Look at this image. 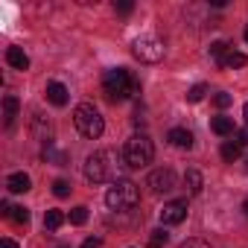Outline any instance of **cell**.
Returning a JSON list of instances; mask_svg holds the SVG:
<instances>
[{
  "label": "cell",
  "mask_w": 248,
  "mask_h": 248,
  "mask_svg": "<svg viewBox=\"0 0 248 248\" xmlns=\"http://www.w3.org/2000/svg\"><path fill=\"white\" fill-rule=\"evenodd\" d=\"M85 178L91 184H105L120 178V155L114 149H99L85 161Z\"/></svg>",
  "instance_id": "cell-1"
},
{
  "label": "cell",
  "mask_w": 248,
  "mask_h": 248,
  "mask_svg": "<svg viewBox=\"0 0 248 248\" xmlns=\"http://www.w3.org/2000/svg\"><path fill=\"white\" fill-rule=\"evenodd\" d=\"M140 91V82L126 70V67H114V70H105L102 76V93L111 99V102H123Z\"/></svg>",
  "instance_id": "cell-2"
},
{
  "label": "cell",
  "mask_w": 248,
  "mask_h": 248,
  "mask_svg": "<svg viewBox=\"0 0 248 248\" xmlns=\"http://www.w3.org/2000/svg\"><path fill=\"white\" fill-rule=\"evenodd\" d=\"M138 202H140V190H138V184L129 181V178H117V181L108 187V193H105V204H108L111 210H117V213L135 210Z\"/></svg>",
  "instance_id": "cell-3"
},
{
  "label": "cell",
  "mask_w": 248,
  "mask_h": 248,
  "mask_svg": "<svg viewBox=\"0 0 248 248\" xmlns=\"http://www.w3.org/2000/svg\"><path fill=\"white\" fill-rule=\"evenodd\" d=\"M152 158H155V143H152L149 135H132L126 140V146H123V161L132 170H140V167L152 164Z\"/></svg>",
  "instance_id": "cell-4"
},
{
  "label": "cell",
  "mask_w": 248,
  "mask_h": 248,
  "mask_svg": "<svg viewBox=\"0 0 248 248\" xmlns=\"http://www.w3.org/2000/svg\"><path fill=\"white\" fill-rule=\"evenodd\" d=\"M73 123H76L79 135L88 138V140H96V138H102V132H105V120H102V114H99L91 102H79V105H76Z\"/></svg>",
  "instance_id": "cell-5"
},
{
  "label": "cell",
  "mask_w": 248,
  "mask_h": 248,
  "mask_svg": "<svg viewBox=\"0 0 248 248\" xmlns=\"http://www.w3.org/2000/svg\"><path fill=\"white\" fill-rule=\"evenodd\" d=\"M132 53H135V59L146 62V64H155V62H161V59H164V44H161L158 38H152V35H143V38H138V41H135Z\"/></svg>",
  "instance_id": "cell-6"
},
{
  "label": "cell",
  "mask_w": 248,
  "mask_h": 248,
  "mask_svg": "<svg viewBox=\"0 0 248 248\" xmlns=\"http://www.w3.org/2000/svg\"><path fill=\"white\" fill-rule=\"evenodd\" d=\"M175 172L170 170V167H161V170H155L152 175H149V187H152V193L155 196H164V193H172L175 190Z\"/></svg>",
  "instance_id": "cell-7"
},
{
  "label": "cell",
  "mask_w": 248,
  "mask_h": 248,
  "mask_svg": "<svg viewBox=\"0 0 248 248\" xmlns=\"http://www.w3.org/2000/svg\"><path fill=\"white\" fill-rule=\"evenodd\" d=\"M184 219H187V202H184V199L164 204V210H161V225H181Z\"/></svg>",
  "instance_id": "cell-8"
},
{
  "label": "cell",
  "mask_w": 248,
  "mask_h": 248,
  "mask_svg": "<svg viewBox=\"0 0 248 248\" xmlns=\"http://www.w3.org/2000/svg\"><path fill=\"white\" fill-rule=\"evenodd\" d=\"M32 138L41 140V143H47V146H53V123L44 114H35L32 117Z\"/></svg>",
  "instance_id": "cell-9"
},
{
  "label": "cell",
  "mask_w": 248,
  "mask_h": 248,
  "mask_svg": "<svg viewBox=\"0 0 248 248\" xmlns=\"http://www.w3.org/2000/svg\"><path fill=\"white\" fill-rule=\"evenodd\" d=\"M0 210H3V216L12 219L15 225H24V228L30 225V210L27 207H12L9 202H3V204H0Z\"/></svg>",
  "instance_id": "cell-10"
},
{
  "label": "cell",
  "mask_w": 248,
  "mask_h": 248,
  "mask_svg": "<svg viewBox=\"0 0 248 248\" xmlns=\"http://www.w3.org/2000/svg\"><path fill=\"white\" fill-rule=\"evenodd\" d=\"M47 99L53 102V105H67V99H70V93H67V88L62 85V82H50L47 85Z\"/></svg>",
  "instance_id": "cell-11"
},
{
  "label": "cell",
  "mask_w": 248,
  "mask_h": 248,
  "mask_svg": "<svg viewBox=\"0 0 248 248\" xmlns=\"http://www.w3.org/2000/svg\"><path fill=\"white\" fill-rule=\"evenodd\" d=\"M30 187H32V181H30L27 172H12V175L6 178V190H9V193H27Z\"/></svg>",
  "instance_id": "cell-12"
},
{
  "label": "cell",
  "mask_w": 248,
  "mask_h": 248,
  "mask_svg": "<svg viewBox=\"0 0 248 248\" xmlns=\"http://www.w3.org/2000/svg\"><path fill=\"white\" fill-rule=\"evenodd\" d=\"M6 62H9V67H15V70H27V67H30V56H27L21 47H9V50H6Z\"/></svg>",
  "instance_id": "cell-13"
},
{
  "label": "cell",
  "mask_w": 248,
  "mask_h": 248,
  "mask_svg": "<svg viewBox=\"0 0 248 248\" xmlns=\"http://www.w3.org/2000/svg\"><path fill=\"white\" fill-rule=\"evenodd\" d=\"M167 140L172 146H178V149H190L193 146V132H187V129H170Z\"/></svg>",
  "instance_id": "cell-14"
},
{
  "label": "cell",
  "mask_w": 248,
  "mask_h": 248,
  "mask_svg": "<svg viewBox=\"0 0 248 248\" xmlns=\"http://www.w3.org/2000/svg\"><path fill=\"white\" fill-rule=\"evenodd\" d=\"M184 187H187L190 196H199V193L204 190V178H202V172H199V170H187V172H184Z\"/></svg>",
  "instance_id": "cell-15"
},
{
  "label": "cell",
  "mask_w": 248,
  "mask_h": 248,
  "mask_svg": "<svg viewBox=\"0 0 248 248\" xmlns=\"http://www.w3.org/2000/svg\"><path fill=\"white\" fill-rule=\"evenodd\" d=\"M18 108H21V102H18V96H3V123L6 126H12L15 123V117H18Z\"/></svg>",
  "instance_id": "cell-16"
},
{
  "label": "cell",
  "mask_w": 248,
  "mask_h": 248,
  "mask_svg": "<svg viewBox=\"0 0 248 248\" xmlns=\"http://www.w3.org/2000/svg\"><path fill=\"white\" fill-rule=\"evenodd\" d=\"M210 129H213L219 138H225V135L233 132V120H231V117H213V120H210Z\"/></svg>",
  "instance_id": "cell-17"
},
{
  "label": "cell",
  "mask_w": 248,
  "mask_h": 248,
  "mask_svg": "<svg viewBox=\"0 0 248 248\" xmlns=\"http://www.w3.org/2000/svg\"><path fill=\"white\" fill-rule=\"evenodd\" d=\"M245 64H248L245 53H236V50H231V53L225 56V62H222V67H231V70H236V67H245Z\"/></svg>",
  "instance_id": "cell-18"
},
{
  "label": "cell",
  "mask_w": 248,
  "mask_h": 248,
  "mask_svg": "<svg viewBox=\"0 0 248 248\" xmlns=\"http://www.w3.org/2000/svg\"><path fill=\"white\" fill-rule=\"evenodd\" d=\"M239 155H242V146H239V143H233V140H228V143H222V158H225L228 164H233V161H239Z\"/></svg>",
  "instance_id": "cell-19"
},
{
  "label": "cell",
  "mask_w": 248,
  "mask_h": 248,
  "mask_svg": "<svg viewBox=\"0 0 248 248\" xmlns=\"http://www.w3.org/2000/svg\"><path fill=\"white\" fill-rule=\"evenodd\" d=\"M62 222H64V213H62V210H47V213H44V228H47V231H59Z\"/></svg>",
  "instance_id": "cell-20"
},
{
  "label": "cell",
  "mask_w": 248,
  "mask_h": 248,
  "mask_svg": "<svg viewBox=\"0 0 248 248\" xmlns=\"http://www.w3.org/2000/svg\"><path fill=\"white\" fill-rule=\"evenodd\" d=\"M228 53H231V44H228V41H213V44H210V56H213L219 64L225 62V56H228Z\"/></svg>",
  "instance_id": "cell-21"
},
{
  "label": "cell",
  "mask_w": 248,
  "mask_h": 248,
  "mask_svg": "<svg viewBox=\"0 0 248 248\" xmlns=\"http://www.w3.org/2000/svg\"><path fill=\"white\" fill-rule=\"evenodd\" d=\"M167 242H170V233H167L164 228H158V231L149 233V248H164Z\"/></svg>",
  "instance_id": "cell-22"
},
{
  "label": "cell",
  "mask_w": 248,
  "mask_h": 248,
  "mask_svg": "<svg viewBox=\"0 0 248 248\" xmlns=\"http://www.w3.org/2000/svg\"><path fill=\"white\" fill-rule=\"evenodd\" d=\"M53 196H56V199H67V196H70V184H67L64 178H56V181H53Z\"/></svg>",
  "instance_id": "cell-23"
},
{
  "label": "cell",
  "mask_w": 248,
  "mask_h": 248,
  "mask_svg": "<svg viewBox=\"0 0 248 248\" xmlns=\"http://www.w3.org/2000/svg\"><path fill=\"white\" fill-rule=\"evenodd\" d=\"M85 222H88V207H85V204L73 207V210H70V225H85Z\"/></svg>",
  "instance_id": "cell-24"
},
{
  "label": "cell",
  "mask_w": 248,
  "mask_h": 248,
  "mask_svg": "<svg viewBox=\"0 0 248 248\" xmlns=\"http://www.w3.org/2000/svg\"><path fill=\"white\" fill-rule=\"evenodd\" d=\"M204 93H207V88H204V85H193V88L187 91V102H202V99H204Z\"/></svg>",
  "instance_id": "cell-25"
},
{
  "label": "cell",
  "mask_w": 248,
  "mask_h": 248,
  "mask_svg": "<svg viewBox=\"0 0 248 248\" xmlns=\"http://www.w3.org/2000/svg\"><path fill=\"white\" fill-rule=\"evenodd\" d=\"M44 161H53V164H59V167H64V161H67V155H64V152H53V146H47V149H44Z\"/></svg>",
  "instance_id": "cell-26"
},
{
  "label": "cell",
  "mask_w": 248,
  "mask_h": 248,
  "mask_svg": "<svg viewBox=\"0 0 248 248\" xmlns=\"http://www.w3.org/2000/svg\"><path fill=\"white\" fill-rule=\"evenodd\" d=\"M233 99H231V93H225V91H219V93H213V105L216 108H228Z\"/></svg>",
  "instance_id": "cell-27"
},
{
  "label": "cell",
  "mask_w": 248,
  "mask_h": 248,
  "mask_svg": "<svg viewBox=\"0 0 248 248\" xmlns=\"http://www.w3.org/2000/svg\"><path fill=\"white\" fill-rule=\"evenodd\" d=\"M132 9H135L132 0H120V3H114V12H120V15H129Z\"/></svg>",
  "instance_id": "cell-28"
},
{
  "label": "cell",
  "mask_w": 248,
  "mask_h": 248,
  "mask_svg": "<svg viewBox=\"0 0 248 248\" xmlns=\"http://www.w3.org/2000/svg\"><path fill=\"white\" fill-rule=\"evenodd\" d=\"M178 248H210L204 239H187V242H181Z\"/></svg>",
  "instance_id": "cell-29"
},
{
  "label": "cell",
  "mask_w": 248,
  "mask_h": 248,
  "mask_svg": "<svg viewBox=\"0 0 248 248\" xmlns=\"http://www.w3.org/2000/svg\"><path fill=\"white\" fill-rule=\"evenodd\" d=\"M236 143H239V146H248V126L236 132Z\"/></svg>",
  "instance_id": "cell-30"
},
{
  "label": "cell",
  "mask_w": 248,
  "mask_h": 248,
  "mask_svg": "<svg viewBox=\"0 0 248 248\" xmlns=\"http://www.w3.org/2000/svg\"><path fill=\"white\" fill-rule=\"evenodd\" d=\"M82 248H102V239H99V236H91V239L82 242Z\"/></svg>",
  "instance_id": "cell-31"
},
{
  "label": "cell",
  "mask_w": 248,
  "mask_h": 248,
  "mask_svg": "<svg viewBox=\"0 0 248 248\" xmlns=\"http://www.w3.org/2000/svg\"><path fill=\"white\" fill-rule=\"evenodd\" d=\"M3 248H18V242H15V239H9V236H6V239H3Z\"/></svg>",
  "instance_id": "cell-32"
},
{
  "label": "cell",
  "mask_w": 248,
  "mask_h": 248,
  "mask_svg": "<svg viewBox=\"0 0 248 248\" xmlns=\"http://www.w3.org/2000/svg\"><path fill=\"white\" fill-rule=\"evenodd\" d=\"M242 117H245V123H248V102H245V108H242Z\"/></svg>",
  "instance_id": "cell-33"
},
{
  "label": "cell",
  "mask_w": 248,
  "mask_h": 248,
  "mask_svg": "<svg viewBox=\"0 0 248 248\" xmlns=\"http://www.w3.org/2000/svg\"><path fill=\"white\" fill-rule=\"evenodd\" d=\"M242 207H245V216H248V202H245V204H242Z\"/></svg>",
  "instance_id": "cell-34"
},
{
  "label": "cell",
  "mask_w": 248,
  "mask_h": 248,
  "mask_svg": "<svg viewBox=\"0 0 248 248\" xmlns=\"http://www.w3.org/2000/svg\"><path fill=\"white\" fill-rule=\"evenodd\" d=\"M245 41H248V27H245Z\"/></svg>",
  "instance_id": "cell-35"
}]
</instances>
